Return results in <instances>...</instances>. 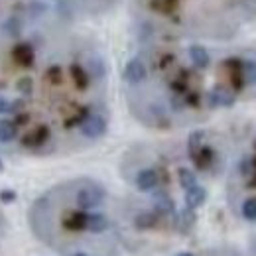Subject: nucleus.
<instances>
[{"instance_id": "nucleus-1", "label": "nucleus", "mask_w": 256, "mask_h": 256, "mask_svg": "<svg viewBox=\"0 0 256 256\" xmlns=\"http://www.w3.org/2000/svg\"><path fill=\"white\" fill-rule=\"evenodd\" d=\"M102 199H104V190L98 188V186H95V184H93V186H85V188H81V190L77 192V197H75L79 209H83V211L95 209L96 205L102 203Z\"/></svg>"}, {"instance_id": "nucleus-2", "label": "nucleus", "mask_w": 256, "mask_h": 256, "mask_svg": "<svg viewBox=\"0 0 256 256\" xmlns=\"http://www.w3.org/2000/svg\"><path fill=\"white\" fill-rule=\"evenodd\" d=\"M81 132H83V136H87V138H100V136H104V132H106V120L100 116V114H89L83 122H81Z\"/></svg>"}, {"instance_id": "nucleus-3", "label": "nucleus", "mask_w": 256, "mask_h": 256, "mask_svg": "<svg viewBox=\"0 0 256 256\" xmlns=\"http://www.w3.org/2000/svg\"><path fill=\"white\" fill-rule=\"evenodd\" d=\"M234 100H236L234 91H230V89H226V87H221V85L213 87L211 93H209V104H211L213 108H217V106H232Z\"/></svg>"}, {"instance_id": "nucleus-4", "label": "nucleus", "mask_w": 256, "mask_h": 256, "mask_svg": "<svg viewBox=\"0 0 256 256\" xmlns=\"http://www.w3.org/2000/svg\"><path fill=\"white\" fill-rule=\"evenodd\" d=\"M146 75H148L146 65H144L142 60H138V58L130 60L126 64V67H124V79H126L128 83H132V85L142 83V81L146 79Z\"/></svg>"}, {"instance_id": "nucleus-5", "label": "nucleus", "mask_w": 256, "mask_h": 256, "mask_svg": "<svg viewBox=\"0 0 256 256\" xmlns=\"http://www.w3.org/2000/svg\"><path fill=\"white\" fill-rule=\"evenodd\" d=\"M48 138H50V128L46 126V124H40V126H36L34 130L26 132L22 136V146H26V148H40L42 144L48 142Z\"/></svg>"}, {"instance_id": "nucleus-6", "label": "nucleus", "mask_w": 256, "mask_h": 256, "mask_svg": "<svg viewBox=\"0 0 256 256\" xmlns=\"http://www.w3.org/2000/svg\"><path fill=\"white\" fill-rule=\"evenodd\" d=\"M158 182H160L158 172H156V170H150V168L140 170L138 176H136V188H138L140 192H152V190H156Z\"/></svg>"}, {"instance_id": "nucleus-7", "label": "nucleus", "mask_w": 256, "mask_h": 256, "mask_svg": "<svg viewBox=\"0 0 256 256\" xmlns=\"http://www.w3.org/2000/svg\"><path fill=\"white\" fill-rule=\"evenodd\" d=\"M34 58L36 56H34V48L30 44L20 42V44H16L12 48V60L18 65H22V67H30L34 64Z\"/></svg>"}, {"instance_id": "nucleus-8", "label": "nucleus", "mask_w": 256, "mask_h": 256, "mask_svg": "<svg viewBox=\"0 0 256 256\" xmlns=\"http://www.w3.org/2000/svg\"><path fill=\"white\" fill-rule=\"evenodd\" d=\"M62 223H64L67 230H85V226H87V213H83V209L81 211H69V213H65Z\"/></svg>"}, {"instance_id": "nucleus-9", "label": "nucleus", "mask_w": 256, "mask_h": 256, "mask_svg": "<svg viewBox=\"0 0 256 256\" xmlns=\"http://www.w3.org/2000/svg\"><path fill=\"white\" fill-rule=\"evenodd\" d=\"M205 199H207V192H205V188H201V186H192L190 190H186V207H192V209H197V207H201L203 203H205Z\"/></svg>"}, {"instance_id": "nucleus-10", "label": "nucleus", "mask_w": 256, "mask_h": 256, "mask_svg": "<svg viewBox=\"0 0 256 256\" xmlns=\"http://www.w3.org/2000/svg\"><path fill=\"white\" fill-rule=\"evenodd\" d=\"M154 211L158 215H172L176 211V203L170 195L158 193V195H154Z\"/></svg>"}, {"instance_id": "nucleus-11", "label": "nucleus", "mask_w": 256, "mask_h": 256, "mask_svg": "<svg viewBox=\"0 0 256 256\" xmlns=\"http://www.w3.org/2000/svg\"><path fill=\"white\" fill-rule=\"evenodd\" d=\"M213 158H215L213 148H209V146H201L192 160H193V164L197 166V170H207V168L213 164Z\"/></svg>"}, {"instance_id": "nucleus-12", "label": "nucleus", "mask_w": 256, "mask_h": 256, "mask_svg": "<svg viewBox=\"0 0 256 256\" xmlns=\"http://www.w3.org/2000/svg\"><path fill=\"white\" fill-rule=\"evenodd\" d=\"M195 211H193L192 207H186V209H182V213L178 215V219H176V226H178V230L180 232H188V230H192V226L195 224Z\"/></svg>"}, {"instance_id": "nucleus-13", "label": "nucleus", "mask_w": 256, "mask_h": 256, "mask_svg": "<svg viewBox=\"0 0 256 256\" xmlns=\"http://www.w3.org/2000/svg\"><path fill=\"white\" fill-rule=\"evenodd\" d=\"M69 73H71V79H73V83H75L77 89L85 91V89L89 87V73H87L81 65L73 64L71 67H69Z\"/></svg>"}, {"instance_id": "nucleus-14", "label": "nucleus", "mask_w": 256, "mask_h": 256, "mask_svg": "<svg viewBox=\"0 0 256 256\" xmlns=\"http://www.w3.org/2000/svg\"><path fill=\"white\" fill-rule=\"evenodd\" d=\"M158 213L156 211H142V213H138L136 217H134V226L136 228H152V226H156L158 224Z\"/></svg>"}, {"instance_id": "nucleus-15", "label": "nucleus", "mask_w": 256, "mask_h": 256, "mask_svg": "<svg viewBox=\"0 0 256 256\" xmlns=\"http://www.w3.org/2000/svg\"><path fill=\"white\" fill-rule=\"evenodd\" d=\"M190 58H192L193 65L197 69H205L209 65V54H207V50L203 46H197V44L192 46L190 48Z\"/></svg>"}, {"instance_id": "nucleus-16", "label": "nucleus", "mask_w": 256, "mask_h": 256, "mask_svg": "<svg viewBox=\"0 0 256 256\" xmlns=\"http://www.w3.org/2000/svg\"><path fill=\"white\" fill-rule=\"evenodd\" d=\"M87 230L91 232H102L108 228V219L100 213H87Z\"/></svg>"}, {"instance_id": "nucleus-17", "label": "nucleus", "mask_w": 256, "mask_h": 256, "mask_svg": "<svg viewBox=\"0 0 256 256\" xmlns=\"http://www.w3.org/2000/svg\"><path fill=\"white\" fill-rule=\"evenodd\" d=\"M18 136V126L14 120H0V142H12Z\"/></svg>"}, {"instance_id": "nucleus-18", "label": "nucleus", "mask_w": 256, "mask_h": 256, "mask_svg": "<svg viewBox=\"0 0 256 256\" xmlns=\"http://www.w3.org/2000/svg\"><path fill=\"white\" fill-rule=\"evenodd\" d=\"M203 138H205V132L203 130H193L190 134V140H188V150H190V158H193L197 154V150L203 146Z\"/></svg>"}, {"instance_id": "nucleus-19", "label": "nucleus", "mask_w": 256, "mask_h": 256, "mask_svg": "<svg viewBox=\"0 0 256 256\" xmlns=\"http://www.w3.org/2000/svg\"><path fill=\"white\" fill-rule=\"evenodd\" d=\"M240 73H242L244 83H248V85H256V62H242Z\"/></svg>"}, {"instance_id": "nucleus-20", "label": "nucleus", "mask_w": 256, "mask_h": 256, "mask_svg": "<svg viewBox=\"0 0 256 256\" xmlns=\"http://www.w3.org/2000/svg\"><path fill=\"white\" fill-rule=\"evenodd\" d=\"M178 178H180V186H182L184 190H190L192 186L197 184L195 174H193L192 170H188V168H182V170L178 172Z\"/></svg>"}, {"instance_id": "nucleus-21", "label": "nucleus", "mask_w": 256, "mask_h": 256, "mask_svg": "<svg viewBox=\"0 0 256 256\" xmlns=\"http://www.w3.org/2000/svg\"><path fill=\"white\" fill-rule=\"evenodd\" d=\"M89 114H91V112H89V108H87V106H81L77 114H73L71 118H67V120H65V128L81 126V122H83V120H85Z\"/></svg>"}, {"instance_id": "nucleus-22", "label": "nucleus", "mask_w": 256, "mask_h": 256, "mask_svg": "<svg viewBox=\"0 0 256 256\" xmlns=\"http://www.w3.org/2000/svg\"><path fill=\"white\" fill-rule=\"evenodd\" d=\"M242 217L246 221H256V199H246L242 203Z\"/></svg>"}, {"instance_id": "nucleus-23", "label": "nucleus", "mask_w": 256, "mask_h": 256, "mask_svg": "<svg viewBox=\"0 0 256 256\" xmlns=\"http://www.w3.org/2000/svg\"><path fill=\"white\" fill-rule=\"evenodd\" d=\"M16 89H18V93H22L24 96H30L34 93V83L30 77H22V79H18V83H16Z\"/></svg>"}, {"instance_id": "nucleus-24", "label": "nucleus", "mask_w": 256, "mask_h": 256, "mask_svg": "<svg viewBox=\"0 0 256 256\" xmlns=\"http://www.w3.org/2000/svg\"><path fill=\"white\" fill-rule=\"evenodd\" d=\"M254 172H256L254 158H244V160L240 162V174H242L244 178H250Z\"/></svg>"}, {"instance_id": "nucleus-25", "label": "nucleus", "mask_w": 256, "mask_h": 256, "mask_svg": "<svg viewBox=\"0 0 256 256\" xmlns=\"http://www.w3.org/2000/svg\"><path fill=\"white\" fill-rule=\"evenodd\" d=\"M48 81L54 83V85H60L62 83V67L60 65H52L48 69Z\"/></svg>"}, {"instance_id": "nucleus-26", "label": "nucleus", "mask_w": 256, "mask_h": 256, "mask_svg": "<svg viewBox=\"0 0 256 256\" xmlns=\"http://www.w3.org/2000/svg\"><path fill=\"white\" fill-rule=\"evenodd\" d=\"M0 201H2V203H14V201H16V192H12V190H2V192H0Z\"/></svg>"}, {"instance_id": "nucleus-27", "label": "nucleus", "mask_w": 256, "mask_h": 256, "mask_svg": "<svg viewBox=\"0 0 256 256\" xmlns=\"http://www.w3.org/2000/svg\"><path fill=\"white\" fill-rule=\"evenodd\" d=\"M22 108H24V100H22V98L8 102V112H20Z\"/></svg>"}, {"instance_id": "nucleus-28", "label": "nucleus", "mask_w": 256, "mask_h": 256, "mask_svg": "<svg viewBox=\"0 0 256 256\" xmlns=\"http://www.w3.org/2000/svg\"><path fill=\"white\" fill-rule=\"evenodd\" d=\"M186 102L192 104V106H197L199 104V95L197 93H186Z\"/></svg>"}, {"instance_id": "nucleus-29", "label": "nucleus", "mask_w": 256, "mask_h": 256, "mask_svg": "<svg viewBox=\"0 0 256 256\" xmlns=\"http://www.w3.org/2000/svg\"><path fill=\"white\" fill-rule=\"evenodd\" d=\"M14 122H16V126H20V124H26V122H28V114H18Z\"/></svg>"}, {"instance_id": "nucleus-30", "label": "nucleus", "mask_w": 256, "mask_h": 256, "mask_svg": "<svg viewBox=\"0 0 256 256\" xmlns=\"http://www.w3.org/2000/svg\"><path fill=\"white\" fill-rule=\"evenodd\" d=\"M2 112H8V100L4 96H0V114Z\"/></svg>"}, {"instance_id": "nucleus-31", "label": "nucleus", "mask_w": 256, "mask_h": 256, "mask_svg": "<svg viewBox=\"0 0 256 256\" xmlns=\"http://www.w3.org/2000/svg\"><path fill=\"white\" fill-rule=\"evenodd\" d=\"M180 256H193V254H192V252H182Z\"/></svg>"}, {"instance_id": "nucleus-32", "label": "nucleus", "mask_w": 256, "mask_h": 256, "mask_svg": "<svg viewBox=\"0 0 256 256\" xmlns=\"http://www.w3.org/2000/svg\"><path fill=\"white\" fill-rule=\"evenodd\" d=\"M2 170H4V164H2V160H0V172H2Z\"/></svg>"}, {"instance_id": "nucleus-33", "label": "nucleus", "mask_w": 256, "mask_h": 256, "mask_svg": "<svg viewBox=\"0 0 256 256\" xmlns=\"http://www.w3.org/2000/svg\"><path fill=\"white\" fill-rule=\"evenodd\" d=\"M73 256H87V254H83V252H77V254H73Z\"/></svg>"}]
</instances>
